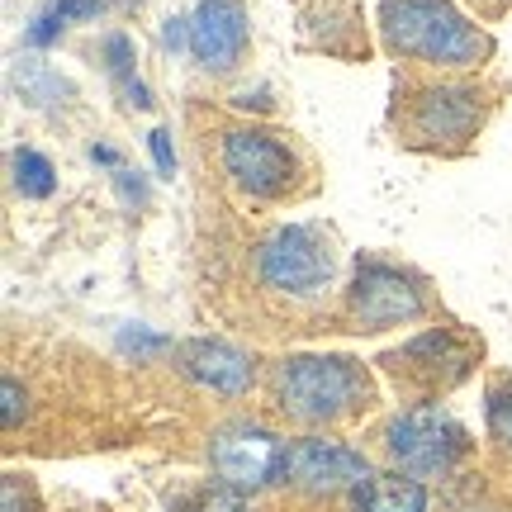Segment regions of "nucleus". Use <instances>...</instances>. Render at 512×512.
Here are the masks:
<instances>
[{
  "label": "nucleus",
  "instance_id": "obj_1",
  "mask_svg": "<svg viewBox=\"0 0 512 512\" xmlns=\"http://www.w3.org/2000/svg\"><path fill=\"white\" fill-rule=\"evenodd\" d=\"M380 24L394 53L432 67H475L489 53V38L451 0H384Z\"/></svg>",
  "mask_w": 512,
  "mask_h": 512
},
{
  "label": "nucleus",
  "instance_id": "obj_2",
  "mask_svg": "<svg viewBox=\"0 0 512 512\" xmlns=\"http://www.w3.org/2000/svg\"><path fill=\"white\" fill-rule=\"evenodd\" d=\"M370 399L366 370L347 356H290L275 370V403L294 422H332Z\"/></svg>",
  "mask_w": 512,
  "mask_h": 512
},
{
  "label": "nucleus",
  "instance_id": "obj_3",
  "mask_svg": "<svg viewBox=\"0 0 512 512\" xmlns=\"http://www.w3.org/2000/svg\"><path fill=\"white\" fill-rule=\"evenodd\" d=\"M256 275L261 285L290 299H318L337 275V256L323 228L313 223H285L256 247Z\"/></svg>",
  "mask_w": 512,
  "mask_h": 512
},
{
  "label": "nucleus",
  "instance_id": "obj_4",
  "mask_svg": "<svg viewBox=\"0 0 512 512\" xmlns=\"http://www.w3.org/2000/svg\"><path fill=\"white\" fill-rule=\"evenodd\" d=\"M384 446L408 475H446L470 451V432L446 408L418 403V408H403L399 418L384 427Z\"/></svg>",
  "mask_w": 512,
  "mask_h": 512
},
{
  "label": "nucleus",
  "instance_id": "obj_5",
  "mask_svg": "<svg viewBox=\"0 0 512 512\" xmlns=\"http://www.w3.org/2000/svg\"><path fill=\"white\" fill-rule=\"evenodd\" d=\"M209 460H214V475L228 489H242V494H256L275 479H285V460H290V441H280L266 427H252V422H233L214 432V446H209Z\"/></svg>",
  "mask_w": 512,
  "mask_h": 512
},
{
  "label": "nucleus",
  "instance_id": "obj_6",
  "mask_svg": "<svg viewBox=\"0 0 512 512\" xmlns=\"http://www.w3.org/2000/svg\"><path fill=\"white\" fill-rule=\"evenodd\" d=\"M347 304H351V318L366 332L413 323V318H422V309H427L418 280L403 275L399 266H384V261H366V266L356 271V280H351V290H347Z\"/></svg>",
  "mask_w": 512,
  "mask_h": 512
},
{
  "label": "nucleus",
  "instance_id": "obj_7",
  "mask_svg": "<svg viewBox=\"0 0 512 512\" xmlns=\"http://www.w3.org/2000/svg\"><path fill=\"white\" fill-rule=\"evenodd\" d=\"M479 351L456 337L451 328H432L413 337V342H403L399 351H389L384 356V366L399 375V384H413V389H427V394H437V389H451L470 375Z\"/></svg>",
  "mask_w": 512,
  "mask_h": 512
},
{
  "label": "nucleus",
  "instance_id": "obj_8",
  "mask_svg": "<svg viewBox=\"0 0 512 512\" xmlns=\"http://www.w3.org/2000/svg\"><path fill=\"white\" fill-rule=\"evenodd\" d=\"M223 171L233 181L256 195V200H275L294 185V152L275 133H261V128H233L223 138Z\"/></svg>",
  "mask_w": 512,
  "mask_h": 512
},
{
  "label": "nucleus",
  "instance_id": "obj_9",
  "mask_svg": "<svg viewBox=\"0 0 512 512\" xmlns=\"http://www.w3.org/2000/svg\"><path fill=\"white\" fill-rule=\"evenodd\" d=\"M285 479L294 489H304V494H342V489H356L361 479H370V460L361 451L342 446V441L304 437L290 441Z\"/></svg>",
  "mask_w": 512,
  "mask_h": 512
},
{
  "label": "nucleus",
  "instance_id": "obj_10",
  "mask_svg": "<svg viewBox=\"0 0 512 512\" xmlns=\"http://www.w3.org/2000/svg\"><path fill=\"white\" fill-rule=\"evenodd\" d=\"M484 119V100L470 86H427L413 100V133L427 143H465Z\"/></svg>",
  "mask_w": 512,
  "mask_h": 512
},
{
  "label": "nucleus",
  "instance_id": "obj_11",
  "mask_svg": "<svg viewBox=\"0 0 512 512\" xmlns=\"http://www.w3.org/2000/svg\"><path fill=\"white\" fill-rule=\"evenodd\" d=\"M247 48V10L238 0H200L190 15V53L209 72H228Z\"/></svg>",
  "mask_w": 512,
  "mask_h": 512
},
{
  "label": "nucleus",
  "instance_id": "obj_12",
  "mask_svg": "<svg viewBox=\"0 0 512 512\" xmlns=\"http://www.w3.org/2000/svg\"><path fill=\"white\" fill-rule=\"evenodd\" d=\"M181 370L214 394H247L252 389V356L228 342H190L181 347Z\"/></svg>",
  "mask_w": 512,
  "mask_h": 512
},
{
  "label": "nucleus",
  "instance_id": "obj_13",
  "mask_svg": "<svg viewBox=\"0 0 512 512\" xmlns=\"http://www.w3.org/2000/svg\"><path fill=\"white\" fill-rule=\"evenodd\" d=\"M356 512H427V489L413 475H370L351 489Z\"/></svg>",
  "mask_w": 512,
  "mask_h": 512
},
{
  "label": "nucleus",
  "instance_id": "obj_14",
  "mask_svg": "<svg viewBox=\"0 0 512 512\" xmlns=\"http://www.w3.org/2000/svg\"><path fill=\"white\" fill-rule=\"evenodd\" d=\"M15 185L24 200H48L57 190V176H53V162L34 152V147H19L15 152Z\"/></svg>",
  "mask_w": 512,
  "mask_h": 512
},
{
  "label": "nucleus",
  "instance_id": "obj_15",
  "mask_svg": "<svg viewBox=\"0 0 512 512\" xmlns=\"http://www.w3.org/2000/svg\"><path fill=\"white\" fill-rule=\"evenodd\" d=\"M171 512H247V494L228 484H200L171 503Z\"/></svg>",
  "mask_w": 512,
  "mask_h": 512
},
{
  "label": "nucleus",
  "instance_id": "obj_16",
  "mask_svg": "<svg viewBox=\"0 0 512 512\" xmlns=\"http://www.w3.org/2000/svg\"><path fill=\"white\" fill-rule=\"evenodd\" d=\"M484 418H489V432H494V437L512 451V384H503V389H494V394H489Z\"/></svg>",
  "mask_w": 512,
  "mask_h": 512
},
{
  "label": "nucleus",
  "instance_id": "obj_17",
  "mask_svg": "<svg viewBox=\"0 0 512 512\" xmlns=\"http://www.w3.org/2000/svg\"><path fill=\"white\" fill-rule=\"evenodd\" d=\"M62 29H67V15L57 10V0H53V5H48V10H43L29 29H24V43H29V48H48V43H57V34H62Z\"/></svg>",
  "mask_w": 512,
  "mask_h": 512
},
{
  "label": "nucleus",
  "instance_id": "obj_18",
  "mask_svg": "<svg viewBox=\"0 0 512 512\" xmlns=\"http://www.w3.org/2000/svg\"><path fill=\"white\" fill-rule=\"evenodd\" d=\"M19 418H24V389L5 375V380H0V422H5V427H19Z\"/></svg>",
  "mask_w": 512,
  "mask_h": 512
},
{
  "label": "nucleus",
  "instance_id": "obj_19",
  "mask_svg": "<svg viewBox=\"0 0 512 512\" xmlns=\"http://www.w3.org/2000/svg\"><path fill=\"white\" fill-rule=\"evenodd\" d=\"M105 57H110L114 81L133 76V48H128V38H124V34H110V38H105Z\"/></svg>",
  "mask_w": 512,
  "mask_h": 512
},
{
  "label": "nucleus",
  "instance_id": "obj_20",
  "mask_svg": "<svg viewBox=\"0 0 512 512\" xmlns=\"http://www.w3.org/2000/svg\"><path fill=\"white\" fill-rule=\"evenodd\" d=\"M147 147H152V162H157V171H162V176H176V152H171V133H166V128H152V133H147Z\"/></svg>",
  "mask_w": 512,
  "mask_h": 512
},
{
  "label": "nucleus",
  "instance_id": "obj_21",
  "mask_svg": "<svg viewBox=\"0 0 512 512\" xmlns=\"http://www.w3.org/2000/svg\"><path fill=\"white\" fill-rule=\"evenodd\" d=\"M0 494H5V512H29V489H24L19 475H5Z\"/></svg>",
  "mask_w": 512,
  "mask_h": 512
},
{
  "label": "nucleus",
  "instance_id": "obj_22",
  "mask_svg": "<svg viewBox=\"0 0 512 512\" xmlns=\"http://www.w3.org/2000/svg\"><path fill=\"white\" fill-rule=\"evenodd\" d=\"M114 185H119V195H124V204H143V200H147V185L138 181L133 171H124V166L114 171Z\"/></svg>",
  "mask_w": 512,
  "mask_h": 512
},
{
  "label": "nucleus",
  "instance_id": "obj_23",
  "mask_svg": "<svg viewBox=\"0 0 512 512\" xmlns=\"http://www.w3.org/2000/svg\"><path fill=\"white\" fill-rule=\"evenodd\" d=\"M119 342H124V351H162L166 347V337H157V332H124Z\"/></svg>",
  "mask_w": 512,
  "mask_h": 512
},
{
  "label": "nucleus",
  "instance_id": "obj_24",
  "mask_svg": "<svg viewBox=\"0 0 512 512\" xmlns=\"http://www.w3.org/2000/svg\"><path fill=\"white\" fill-rule=\"evenodd\" d=\"M57 10L67 19H91V15H100V0H57Z\"/></svg>",
  "mask_w": 512,
  "mask_h": 512
},
{
  "label": "nucleus",
  "instance_id": "obj_25",
  "mask_svg": "<svg viewBox=\"0 0 512 512\" xmlns=\"http://www.w3.org/2000/svg\"><path fill=\"white\" fill-rule=\"evenodd\" d=\"M190 48V19H166V48Z\"/></svg>",
  "mask_w": 512,
  "mask_h": 512
},
{
  "label": "nucleus",
  "instance_id": "obj_26",
  "mask_svg": "<svg viewBox=\"0 0 512 512\" xmlns=\"http://www.w3.org/2000/svg\"><path fill=\"white\" fill-rule=\"evenodd\" d=\"M91 162L95 166H114V171H119V152H114V147H100V143H95L91 147Z\"/></svg>",
  "mask_w": 512,
  "mask_h": 512
}]
</instances>
